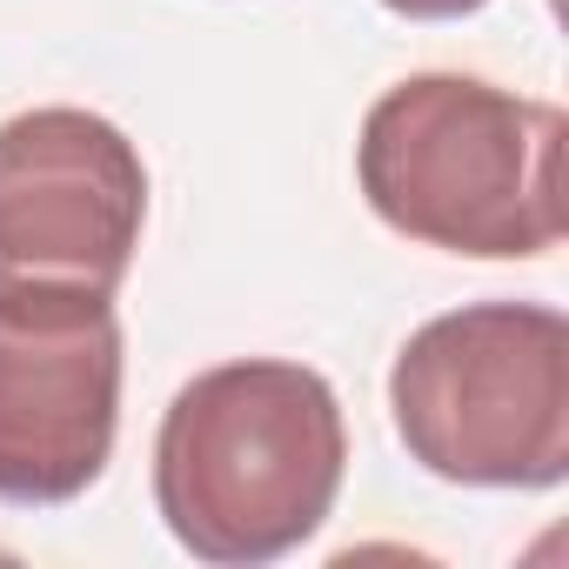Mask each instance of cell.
I'll use <instances>...</instances> for the list:
<instances>
[{
  "label": "cell",
  "mask_w": 569,
  "mask_h": 569,
  "mask_svg": "<svg viewBox=\"0 0 569 569\" xmlns=\"http://www.w3.org/2000/svg\"><path fill=\"white\" fill-rule=\"evenodd\" d=\"M349 469V429L329 376L302 362L201 369L154 436V509L168 536L214 569H254L302 549Z\"/></svg>",
  "instance_id": "6da1fadb"
},
{
  "label": "cell",
  "mask_w": 569,
  "mask_h": 569,
  "mask_svg": "<svg viewBox=\"0 0 569 569\" xmlns=\"http://www.w3.org/2000/svg\"><path fill=\"white\" fill-rule=\"evenodd\" d=\"M562 148L569 121L556 101L476 74H409L362 114L356 181L376 221L422 248L529 261L569 228Z\"/></svg>",
  "instance_id": "7a4b0ae2"
},
{
  "label": "cell",
  "mask_w": 569,
  "mask_h": 569,
  "mask_svg": "<svg viewBox=\"0 0 569 569\" xmlns=\"http://www.w3.org/2000/svg\"><path fill=\"white\" fill-rule=\"evenodd\" d=\"M389 409L409 462L462 489H556L569 476V322L542 302H469L422 322Z\"/></svg>",
  "instance_id": "3957f363"
},
{
  "label": "cell",
  "mask_w": 569,
  "mask_h": 569,
  "mask_svg": "<svg viewBox=\"0 0 569 569\" xmlns=\"http://www.w3.org/2000/svg\"><path fill=\"white\" fill-rule=\"evenodd\" d=\"M148 221L141 148L88 108L0 121V289L114 296Z\"/></svg>",
  "instance_id": "277c9868"
},
{
  "label": "cell",
  "mask_w": 569,
  "mask_h": 569,
  "mask_svg": "<svg viewBox=\"0 0 569 569\" xmlns=\"http://www.w3.org/2000/svg\"><path fill=\"white\" fill-rule=\"evenodd\" d=\"M121 429L114 296L0 289V502L88 496Z\"/></svg>",
  "instance_id": "5b68a950"
},
{
  "label": "cell",
  "mask_w": 569,
  "mask_h": 569,
  "mask_svg": "<svg viewBox=\"0 0 569 569\" xmlns=\"http://www.w3.org/2000/svg\"><path fill=\"white\" fill-rule=\"evenodd\" d=\"M382 8L402 14V21H462V14L489 8V0H382Z\"/></svg>",
  "instance_id": "8992f818"
}]
</instances>
